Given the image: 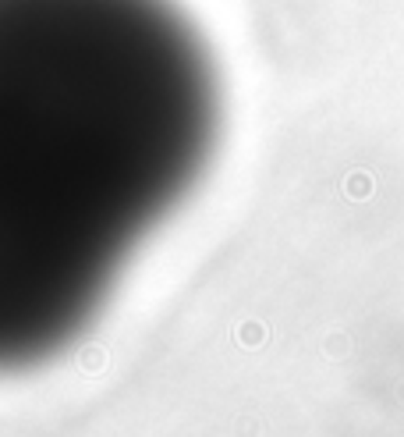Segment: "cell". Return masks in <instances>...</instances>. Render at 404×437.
Returning a JSON list of instances; mask_svg holds the SVG:
<instances>
[{
  "mask_svg": "<svg viewBox=\"0 0 404 437\" xmlns=\"http://www.w3.org/2000/svg\"><path fill=\"white\" fill-rule=\"evenodd\" d=\"M216 135V68L174 0H0V373L85 331Z\"/></svg>",
  "mask_w": 404,
  "mask_h": 437,
  "instance_id": "obj_1",
  "label": "cell"
}]
</instances>
